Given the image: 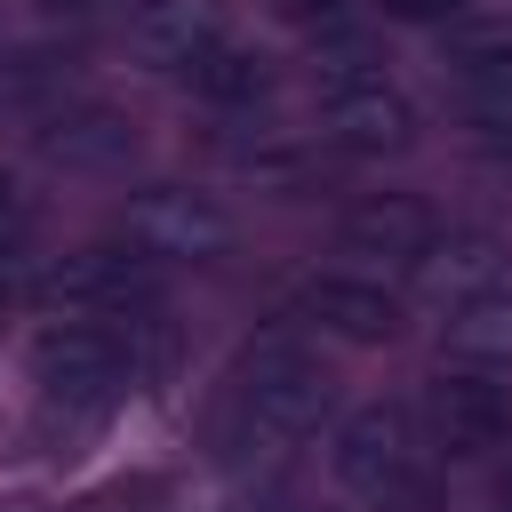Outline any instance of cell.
<instances>
[{
    "label": "cell",
    "instance_id": "22",
    "mask_svg": "<svg viewBox=\"0 0 512 512\" xmlns=\"http://www.w3.org/2000/svg\"><path fill=\"white\" fill-rule=\"evenodd\" d=\"M0 512H56V504H0Z\"/></svg>",
    "mask_w": 512,
    "mask_h": 512
},
{
    "label": "cell",
    "instance_id": "7",
    "mask_svg": "<svg viewBox=\"0 0 512 512\" xmlns=\"http://www.w3.org/2000/svg\"><path fill=\"white\" fill-rule=\"evenodd\" d=\"M416 416H424V448L440 464H488V456H512V376H488V368H432L424 392H416Z\"/></svg>",
    "mask_w": 512,
    "mask_h": 512
},
{
    "label": "cell",
    "instance_id": "19",
    "mask_svg": "<svg viewBox=\"0 0 512 512\" xmlns=\"http://www.w3.org/2000/svg\"><path fill=\"white\" fill-rule=\"evenodd\" d=\"M16 208H24V184H16V176H8V168H0V232H8V224H16Z\"/></svg>",
    "mask_w": 512,
    "mask_h": 512
},
{
    "label": "cell",
    "instance_id": "20",
    "mask_svg": "<svg viewBox=\"0 0 512 512\" xmlns=\"http://www.w3.org/2000/svg\"><path fill=\"white\" fill-rule=\"evenodd\" d=\"M88 8H104V0H40V16H88Z\"/></svg>",
    "mask_w": 512,
    "mask_h": 512
},
{
    "label": "cell",
    "instance_id": "4",
    "mask_svg": "<svg viewBox=\"0 0 512 512\" xmlns=\"http://www.w3.org/2000/svg\"><path fill=\"white\" fill-rule=\"evenodd\" d=\"M112 240H128L144 264L160 272H192V264H224L240 240V216L208 192V184H136L112 208Z\"/></svg>",
    "mask_w": 512,
    "mask_h": 512
},
{
    "label": "cell",
    "instance_id": "2",
    "mask_svg": "<svg viewBox=\"0 0 512 512\" xmlns=\"http://www.w3.org/2000/svg\"><path fill=\"white\" fill-rule=\"evenodd\" d=\"M168 344V304L144 320H72L48 312L24 336V384H32V448L40 456H80L160 368Z\"/></svg>",
    "mask_w": 512,
    "mask_h": 512
},
{
    "label": "cell",
    "instance_id": "13",
    "mask_svg": "<svg viewBox=\"0 0 512 512\" xmlns=\"http://www.w3.org/2000/svg\"><path fill=\"white\" fill-rule=\"evenodd\" d=\"M224 32H232L224 0H144V8L128 16V48H136L152 72H176V80H184V64H192L200 48H216Z\"/></svg>",
    "mask_w": 512,
    "mask_h": 512
},
{
    "label": "cell",
    "instance_id": "12",
    "mask_svg": "<svg viewBox=\"0 0 512 512\" xmlns=\"http://www.w3.org/2000/svg\"><path fill=\"white\" fill-rule=\"evenodd\" d=\"M272 88H280V56H272L264 40H248V32H224L216 48H200V56L184 64V96H192V104H208L216 120L256 112Z\"/></svg>",
    "mask_w": 512,
    "mask_h": 512
},
{
    "label": "cell",
    "instance_id": "8",
    "mask_svg": "<svg viewBox=\"0 0 512 512\" xmlns=\"http://www.w3.org/2000/svg\"><path fill=\"white\" fill-rule=\"evenodd\" d=\"M416 464H432L416 400H360V408H336V424H328V480H336V488H352V496L376 504V496L400 488Z\"/></svg>",
    "mask_w": 512,
    "mask_h": 512
},
{
    "label": "cell",
    "instance_id": "18",
    "mask_svg": "<svg viewBox=\"0 0 512 512\" xmlns=\"http://www.w3.org/2000/svg\"><path fill=\"white\" fill-rule=\"evenodd\" d=\"M16 296H32V256H24V240L0 232V320L16 312Z\"/></svg>",
    "mask_w": 512,
    "mask_h": 512
},
{
    "label": "cell",
    "instance_id": "5",
    "mask_svg": "<svg viewBox=\"0 0 512 512\" xmlns=\"http://www.w3.org/2000/svg\"><path fill=\"white\" fill-rule=\"evenodd\" d=\"M288 328H304L312 344H344V352H384L408 336V288H392L384 272H360V264H328V272H304L280 304Z\"/></svg>",
    "mask_w": 512,
    "mask_h": 512
},
{
    "label": "cell",
    "instance_id": "16",
    "mask_svg": "<svg viewBox=\"0 0 512 512\" xmlns=\"http://www.w3.org/2000/svg\"><path fill=\"white\" fill-rule=\"evenodd\" d=\"M440 496H448V488H440V456H432V464H416L400 488H384L376 512H440Z\"/></svg>",
    "mask_w": 512,
    "mask_h": 512
},
{
    "label": "cell",
    "instance_id": "9",
    "mask_svg": "<svg viewBox=\"0 0 512 512\" xmlns=\"http://www.w3.org/2000/svg\"><path fill=\"white\" fill-rule=\"evenodd\" d=\"M432 232H440V208L424 192H360L336 216V256L360 264V272H400L408 280V264L432 248Z\"/></svg>",
    "mask_w": 512,
    "mask_h": 512
},
{
    "label": "cell",
    "instance_id": "1",
    "mask_svg": "<svg viewBox=\"0 0 512 512\" xmlns=\"http://www.w3.org/2000/svg\"><path fill=\"white\" fill-rule=\"evenodd\" d=\"M336 400H344V376H336L328 344H312L304 328L280 320L224 360V376L200 408V456L240 480L280 472L296 448H312L336 424Z\"/></svg>",
    "mask_w": 512,
    "mask_h": 512
},
{
    "label": "cell",
    "instance_id": "17",
    "mask_svg": "<svg viewBox=\"0 0 512 512\" xmlns=\"http://www.w3.org/2000/svg\"><path fill=\"white\" fill-rule=\"evenodd\" d=\"M368 16H384V24H448V16H464V0H368Z\"/></svg>",
    "mask_w": 512,
    "mask_h": 512
},
{
    "label": "cell",
    "instance_id": "23",
    "mask_svg": "<svg viewBox=\"0 0 512 512\" xmlns=\"http://www.w3.org/2000/svg\"><path fill=\"white\" fill-rule=\"evenodd\" d=\"M504 504H512V464H504Z\"/></svg>",
    "mask_w": 512,
    "mask_h": 512
},
{
    "label": "cell",
    "instance_id": "21",
    "mask_svg": "<svg viewBox=\"0 0 512 512\" xmlns=\"http://www.w3.org/2000/svg\"><path fill=\"white\" fill-rule=\"evenodd\" d=\"M280 512H344V504H320V496H296V504H280Z\"/></svg>",
    "mask_w": 512,
    "mask_h": 512
},
{
    "label": "cell",
    "instance_id": "11",
    "mask_svg": "<svg viewBox=\"0 0 512 512\" xmlns=\"http://www.w3.org/2000/svg\"><path fill=\"white\" fill-rule=\"evenodd\" d=\"M496 280H504V240L480 232V224H440L432 248L408 264V296L432 304V312H456L464 296H480Z\"/></svg>",
    "mask_w": 512,
    "mask_h": 512
},
{
    "label": "cell",
    "instance_id": "24",
    "mask_svg": "<svg viewBox=\"0 0 512 512\" xmlns=\"http://www.w3.org/2000/svg\"><path fill=\"white\" fill-rule=\"evenodd\" d=\"M496 512H512V504H496Z\"/></svg>",
    "mask_w": 512,
    "mask_h": 512
},
{
    "label": "cell",
    "instance_id": "15",
    "mask_svg": "<svg viewBox=\"0 0 512 512\" xmlns=\"http://www.w3.org/2000/svg\"><path fill=\"white\" fill-rule=\"evenodd\" d=\"M440 360L512 376V280H496V288L464 296L456 312H440Z\"/></svg>",
    "mask_w": 512,
    "mask_h": 512
},
{
    "label": "cell",
    "instance_id": "10",
    "mask_svg": "<svg viewBox=\"0 0 512 512\" xmlns=\"http://www.w3.org/2000/svg\"><path fill=\"white\" fill-rule=\"evenodd\" d=\"M32 144H40V160L64 168V176H120L144 136H136V112H120V104H104V96H72V104H56V112L32 128Z\"/></svg>",
    "mask_w": 512,
    "mask_h": 512
},
{
    "label": "cell",
    "instance_id": "6",
    "mask_svg": "<svg viewBox=\"0 0 512 512\" xmlns=\"http://www.w3.org/2000/svg\"><path fill=\"white\" fill-rule=\"evenodd\" d=\"M32 304L48 312H72V320H144L160 312V264H144L128 240H88V248H64L32 272Z\"/></svg>",
    "mask_w": 512,
    "mask_h": 512
},
{
    "label": "cell",
    "instance_id": "3",
    "mask_svg": "<svg viewBox=\"0 0 512 512\" xmlns=\"http://www.w3.org/2000/svg\"><path fill=\"white\" fill-rule=\"evenodd\" d=\"M312 136L328 152H352V160H400L424 136L416 96L376 64L360 24L312 32Z\"/></svg>",
    "mask_w": 512,
    "mask_h": 512
},
{
    "label": "cell",
    "instance_id": "14",
    "mask_svg": "<svg viewBox=\"0 0 512 512\" xmlns=\"http://www.w3.org/2000/svg\"><path fill=\"white\" fill-rule=\"evenodd\" d=\"M448 80H456V104L480 136H512V40L504 32H480V40H456L448 48Z\"/></svg>",
    "mask_w": 512,
    "mask_h": 512
}]
</instances>
